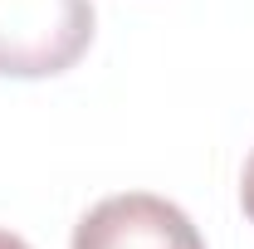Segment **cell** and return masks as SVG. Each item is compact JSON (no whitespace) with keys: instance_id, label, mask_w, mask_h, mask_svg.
<instances>
[{"instance_id":"1","label":"cell","mask_w":254,"mask_h":249,"mask_svg":"<svg viewBox=\"0 0 254 249\" xmlns=\"http://www.w3.org/2000/svg\"><path fill=\"white\" fill-rule=\"evenodd\" d=\"M88 44L93 0H0V78H54Z\"/></svg>"},{"instance_id":"2","label":"cell","mask_w":254,"mask_h":249,"mask_svg":"<svg viewBox=\"0 0 254 249\" xmlns=\"http://www.w3.org/2000/svg\"><path fill=\"white\" fill-rule=\"evenodd\" d=\"M73 249H205V240L181 205L152 190H127L98 200L78 220Z\"/></svg>"},{"instance_id":"3","label":"cell","mask_w":254,"mask_h":249,"mask_svg":"<svg viewBox=\"0 0 254 249\" xmlns=\"http://www.w3.org/2000/svg\"><path fill=\"white\" fill-rule=\"evenodd\" d=\"M240 205H245V215L254 220V152L245 161V176H240Z\"/></svg>"},{"instance_id":"4","label":"cell","mask_w":254,"mask_h":249,"mask_svg":"<svg viewBox=\"0 0 254 249\" xmlns=\"http://www.w3.org/2000/svg\"><path fill=\"white\" fill-rule=\"evenodd\" d=\"M0 249H30L20 235H10V230H0Z\"/></svg>"}]
</instances>
